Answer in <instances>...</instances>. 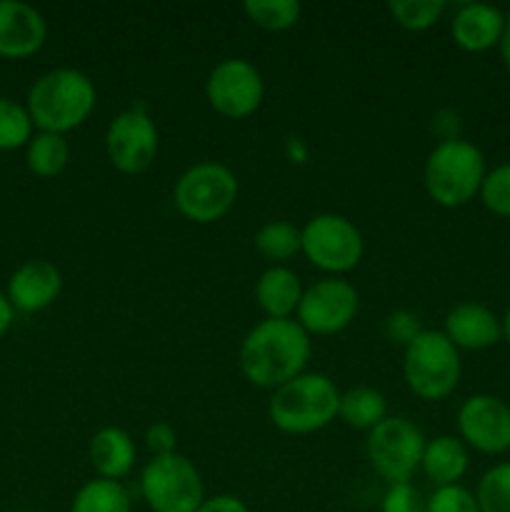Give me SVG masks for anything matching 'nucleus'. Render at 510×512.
Here are the masks:
<instances>
[{"instance_id":"nucleus-1","label":"nucleus","mask_w":510,"mask_h":512,"mask_svg":"<svg viewBox=\"0 0 510 512\" xmlns=\"http://www.w3.org/2000/svg\"><path fill=\"white\" fill-rule=\"evenodd\" d=\"M310 358V340L295 320H263L240 345V370L258 388H273L303 375Z\"/></svg>"},{"instance_id":"nucleus-2","label":"nucleus","mask_w":510,"mask_h":512,"mask_svg":"<svg viewBox=\"0 0 510 512\" xmlns=\"http://www.w3.org/2000/svg\"><path fill=\"white\" fill-rule=\"evenodd\" d=\"M28 113L40 133L63 135L88 120L95 108V85L85 73L58 68L40 75L28 93Z\"/></svg>"},{"instance_id":"nucleus-3","label":"nucleus","mask_w":510,"mask_h":512,"mask_svg":"<svg viewBox=\"0 0 510 512\" xmlns=\"http://www.w3.org/2000/svg\"><path fill=\"white\" fill-rule=\"evenodd\" d=\"M340 408V393L325 375H298L280 385L270 398V420L275 428L290 435H308L335 420Z\"/></svg>"},{"instance_id":"nucleus-4","label":"nucleus","mask_w":510,"mask_h":512,"mask_svg":"<svg viewBox=\"0 0 510 512\" xmlns=\"http://www.w3.org/2000/svg\"><path fill=\"white\" fill-rule=\"evenodd\" d=\"M483 180V153L465 140H445L425 163V188L443 208H458L473 200L483 188Z\"/></svg>"},{"instance_id":"nucleus-5","label":"nucleus","mask_w":510,"mask_h":512,"mask_svg":"<svg viewBox=\"0 0 510 512\" xmlns=\"http://www.w3.org/2000/svg\"><path fill=\"white\" fill-rule=\"evenodd\" d=\"M405 380L423 400H440L453 393L460 380V355L448 335L420 330L405 345Z\"/></svg>"},{"instance_id":"nucleus-6","label":"nucleus","mask_w":510,"mask_h":512,"mask_svg":"<svg viewBox=\"0 0 510 512\" xmlns=\"http://www.w3.org/2000/svg\"><path fill=\"white\" fill-rule=\"evenodd\" d=\"M173 198L185 218L208 225L230 213L238 198V180L225 165L198 163L180 175Z\"/></svg>"},{"instance_id":"nucleus-7","label":"nucleus","mask_w":510,"mask_h":512,"mask_svg":"<svg viewBox=\"0 0 510 512\" xmlns=\"http://www.w3.org/2000/svg\"><path fill=\"white\" fill-rule=\"evenodd\" d=\"M140 490L153 512H198L203 505V480L183 455H160L145 465Z\"/></svg>"},{"instance_id":"nucleus-8","label":"nucleus","mask_w":510,"mask_h":512,"mask_svg":"<svg viewBox=\"0 0 510 512\" xmlns=\"http://www.w3.org/2000/svg\"><path fill=\"white\" fill-rule=\"evenodd\" d=\"M425 438L405 418H385L370 430L368 458L390 485L410 483L423 463Z\"/></svg>"},{"instance_id":"nucleus-9","label":"nucleus","mask_w":510,"mask_h":512,"mask_svg":"<svg viewBox=\"0 0 510 512\" xmlns=\"http://www.w3.org/2000/svg\"><path fill=\"white\" fill-rule=\"evenodd\" d=\"M303 253L320 270L348 273L363 258V238L343 215H315L303 228Z\"/></svg>"},{"instance_id":"nucleus-10","label":"nucleus","mask_w":510,"mask_h":512,"mask_svg":"<svg viewBox=\"0 0 510 512\" xmlns=\"http://www.w3.org/2000/svg\"><path fill=\"white\" fill-rule=\"evenodd\" d=\"M105 150L115 170L125 175L143 173L158 155V128L145 110H125L110 123Z\"/></svg>"},{"instance_id":"nucleus-11","label":"nucleus","mask_w":510,"mask_h":512,"mask_svg":"<svg viewBox=\"0 0 510 512\" xmlns=\"http://www.w3.org/2000/svg\"><path fill=\"white\" fill-rule=\"evenodd\" d=\"M205 90L215 113L233 120L253 115L265 93L258 68L243 58H228L215 65Z\"/></svg>"},{"instance_id":"nucleus-12","label":"nucleus","mask_w":510,"mask_h":512,"mask_svg":"<svg viewBox=\"0 0 510 512\" xmlns=\"http://www.w3.org/2000/svg\"><path fill=\"white\" fill-rule=\"evenodd\" d=\"M358 313V293L348 280L328 278L310 285L298 305V320L305 333L333 335L353 323Z\"/></svg>"},{"instance_id":"nucleus-13","label":"nucleus","mask_w":510,"mask_h":512,"mask_svg":"<svg viewBox=\"0 0 510 512\" xmlns=\"http://www.w3.org/2000/svg\"><path fill=\"white\" fill-rule=\"evenodd\" d=\"M458 425L475 450L500 455L510 450V408L493 395H473L460 408Z\"/></svg>"},{"instance_id":"nucleus-14","label":"nucleus","mask_w":510,"mask_h":512,"mask_svg":"<svg viewBox=\"0 0 510 512\" xmlns=\"http://www.w3.org/2000/svg\"><path fill=\"white\" fill-rule=\"evenodd\" d=\"M48 25L45 18L28 3L0 0V58H28L45 43Z\"/></svg>"},{"instance_id":"nucleus-15","label":"nucleus","mask_w":510,"mask_h":512,"mask_svg":"<svg viewBox=\"0 0 510 512\" xmlns=\"http://www.w3.org/2000/svg\"><path fill=\"white\" fill-rule=\"evenodd\" d=\"M63 288L60 270L48 260H28L8 280V300L23 313H38L48 308Z\"/></svg>"},{"instance_id":"nucleus-16","label":"nucleus","mask_w":510,"mask_h":512,"mask_svg":"<svg viewBox=\"0 0 510 512\" xmlns=\"http://www.w3.org/2000/svg\"><path fill=\"white\" fill-rule=\"evenodd\" d=\"M445 335H448V340L455 348L483 350L498 343L500 335H503V328H500L498 318H495L488 308L475 303H465L448 313V320H445Z\"/></svg>"},{"instance_id":"nucleus-17","label":"nucleus","mask_w":510,"mask_h":512,"mask_svg":"<svg viewBox=\"0 0 510 512\" xmlns=\"http://www.w3.org/2000/svg\"><path fill=\"white\" fill-rule=\"evenodd\" d=\"M505 30V18L500 10L483 3H468L455 13L453 18V38L455 43L470 53L493 48L500 43Z\"/></svg>"},{"instance_id":"nucleus-18","label":"nucleus","mask_w":510,"mask_h":512,"mask_svg":"<svg viewBox=\"0 0 510 512\" xmlns=\"http://www.w3.org/2000/svg\"><path fill=\"white\" fill-rule=\"evenodd\" d=\"M255 300L268 318L288 320L290 315L298 313V305L303 300L298 275L288 268H278V265L265 270L255 285Z\"/></svg>"},{"instance_id":"nucleus-19","label":"nucleus","mask_w":510,"mask_h":512,"mask_svg":"<svg viewBox=\"0 0 510 512\" xmlns=\"http://www.w3.org/2000/svg\"><path fill=\"white\" fill-rule=\"evenodd\" d=\"M90 463L98 470L100 478H125L135 463L133 438L120 428H103L90 440Z\"/></svg>"},{"instance_id":"nucleus-20","label":"nucleus","mask_w":510,"mask_h":512,"mask_svg":"<svg viewBox=\"0 0 510 512\" xmlns=\"http://www.w3.org/2000/svg\"><path fill=\"white\" fill-rule=\"evenodd\" d=\"M420 465H423L425 475H428L438 488L458 485V480L463 478L465 470H468V453H465L460 440L443 435V438L425 445L423 463Z\"/></svg>"},{"instance_id":"nucleus-21","label":"nucleus","mask_w":510,"mask_h":512,"mask_svg":"<svg viewBox=\"0 0 510 512\" xmlns=\"http://www.w3.org/2000/svg\"><path fill=\"white\" fill-rule=\"evenodd\" d=\"M338 415L358 430H373L385 420V398L373 388H355L340 395Z\"/></svg>"},{"instance_id":"nucleus-22","label":"nucleus","mask_w":510,"mask_h":512,"mask_svg":"<svg viewBox=\"0 0 510 512\" xmlns=\"http://www.w3.org/2000/svg\"><path fill=\"white\" fill-rule=\"evenodd\" d=\"M70 512H130V495L120 480H90L78 490Z\"/></svg>"},{"instance_id":"nucleus-23","label":"nucleus","mask_w":510,"mask_h":512,"mask_svg":"<svg viewBox=\"0 0 510 512\" xmlns=\"http://www.w3.org/2000/svg\"><path fill=\"white\" fill-rule=\"evenodd\" d=\"M25 160H28V168L35 175H40V178H55L68 165L70 148L63 135L38 133L35 138H30Z\"/></svg>"},{"instance_id":"nucleus-24","label":"nucleus","mask_w":510,"mask_h":512,"mask_svg":"<svg viewBox=\"0 0 510 512\" xmlns=\"http://www.w3.org/2000/svg\"><path fill=\"white\" fill-rule=\"evenodd\" d=\"M255 248L270 260H290L303 250V230L285 220L268 223L255 235Z\"/></svg>"},{"instance_id":"nucleus-25","label":"nucleus","mask_w":510,"mask_h":512,"mask_svg":"<svg viewBox=\"0 0 510 512\" xmlns=\"http://www.w3.org/2000/svg\"><path fill=\"white\" fill-rule=\"evenodd\" d=\"M33 138V120L25 105L0 98V150L23 148Z\"/></svg>"},{"instance_id":"nucleus-26","label":"nucleus","mask_w":510,"mask_h":512,"mask_svg":"<svg viewBox=\"0 0 510 512\" xmlns=\"http://www.w3.org/2000/svg\"><path fill=\"white\" fill-rule=\"evenodd\" d=\"M245 13L265 30H288L298 23L300 3L295 0H248Z\"/></svg>"},{"instance_id":"nucleus-27","label":"nucleus","mask_w":510,"mask_h":512,"mask_svg":"<svg viewBox=\"0 0 510 512\" xmlns=\"http://www.w3.org/2000/svg\"><path fill=\"white\" fill-rule=\"evenodd\" d=\"M475 500L480 512H510V463L495 465L483 475Z\"/></svg>"},{"instance_id":"nucleus-28","label":"nucleus","mask_w":510,"mask_h":512,"mask_svg":"<svg viewBox=\"0 0 510 512\" xmlns=\"http://www.w3.org/2000/svg\"><path fill=\"white\" fill-rule=\"evenodd\" d=\"M388 10L403 28L425 30L438 23L445 3L443 0H393Z\"/></svg>"},{"instance_id":"nucleus-29","label":"nucleus","mask_w":510,"mask_h":512,"mask_svg":"<svg viewBox=\"0 0 510 512\" xmlns=\"http://www.w3.org/2000/svg\"><path fill=\"white\" fill-rule=\"evenodd\" d=\"M480 195H483L485 208L493 210L495 215L510 218V163L500 165L493 173L485 175Z\"/></svg>"},{"instance_id":"nucleus-30","label":"nucleus","mask_w":510,"mask_h":512,"mask_svg":"<svg viewBox=\"0 0 510 512\" xmlns=\"http://www.w3.org/2000/svg\"><path fill=\"white\" fill-rule=\"evenodd\" d=\"M428 512H480L478 500L460 485H445L428 500Z\"/></svg>"},{"instance_id":"nucleus-31","label":"nucleus","mask_w":510,"mask_h":512,"mask_svg":"<svg viewBox=\"0 0 510 512\" xmlns=\"http://www.w3.org/2000/svg\"><path fill=\"white\" fill-rule=\"evenodd\" d=\"M383 512H428V500L410 483L390 485L383 498Z\"/></svg>"},{"instance_id":"nucleus-32","label":"nucleus","mask_w":510,"mask_h":512,"mask_svg":"<svg viewBox=\"0 0 510 512\" xmlns=\"http://www.w3.org/2000/svg\"><path fill=\"white\" fill-rule=\"evenodd\" d=\"M145 443L153 450L155 458L160 455H173L175 453V430L168 423H155L150 425L145 433Z\"/></svg>"},{"instance_id":"nucleus-33","label":"nucleus","mask_w":510,"mask_h":512,"mask_svg":"<svg viewBox=\"0 0 510 512\" xmlns=\"http://www.w3.org/2000/svg\"><path fill=\"white\" fill-rule=\"evenodd\" d=\"M418 333H420L418 320H415L410 313H395L388 318L390 340H398V343L408 345Z\"/></svg>"},{"instance_id":"nucleus-34","label":"nucleus","mask_w":510,"mask_h":512,"mask_svg":"<svg viewBox=\"0 0 510 512\" xmlns=\"http://www.w3.org/2000/svg\"><path fill=\"white\" fill-rule=\"evenodd\" d=\"M198 512H250L245 508L243 500H238L235 495H215V498L203 500Z\"/></svg>"},{"instance_id":"nucleus-35","label":"nucleus","mask_w":510,"mask_h":512,"mask_svg":"<svg viewBox=\"0 0 510 512\" xmlns=\"http://www.w3.org/2000/svg\"><path fill=\"white\" fill-rule=\"evenodd\" d=\"M10 323H13V305H10V300L0 293V338L8 333Z\"/></svg>"},{"instance_id":"nucleus-36","label":"nucleus","mask_w":510,"mask_h":512,"mask_svg":"<svg viewBox=\"0 0 510 512\" xmlns=\"http://www.w3.org/2000/svg\"><path fill=\"white\" fill-rule=\"evenodd\" d=\"M500 50H503V60H505V65H508V68H510V18L505 20L503 38H500Z\"/></svg>"},{"instance_id":"nucleus-37","label":"nucleus","mask_w":510,"mask_h":512,"mask_svg":"<svg viewBox=\"0 0 510 512\" xmlns=\"http://www.w3.org/2000/svg\"><path fill=\"white\" fill-rule=\"evenodd\" d=\"M503 333H505V338H508V343H510V310H508V315H505V323H503Z\"/></svg>"}]
</instances>
